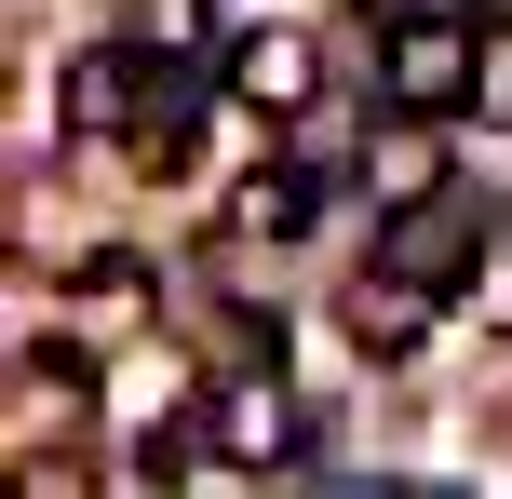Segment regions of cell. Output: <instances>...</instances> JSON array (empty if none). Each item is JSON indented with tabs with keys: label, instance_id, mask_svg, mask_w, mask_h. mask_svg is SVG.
<instances>
[{
	"label": "cell",
	"instance_id": "4",
	"mask_svg": "<svg viewBox=\"0 0 512 499\" xmlns=\"http://www.w3.org/2000/svg\"><path fill=\"white\" fill-rule=\"evenodd\" d=\"M230 95L270 108V122H297V108L324 95V54H310L297 27H256V41H230Z\"/></svg>",
	"mask_w": 512,
	"mask_h": 499
},
{
	"label": "cell",
	"instance_id": "6",
	"mask_svg": "<svg viewBox=\"0 0 512 499\" xmlns=\"http://www.w3.org/2000/svg\"><path fill=\"white\" fill-rule=\"evenodd\" d=\"M432 311H445V297L391 284V270H364V284L337 297V324H351V351H418V338H432Z\"/></svg>",
	"mask_w": 512,
	"mask_h": 499
},
{
	"label": "cell",
	"instance_id": "2",
	"mask_svg": "<svg viewBox=\"0 0 512 499\" xmlns=\"http://www.w3.org/2000/svg\"><path fill=\"white\" fill-rule=\"evenodd\" d=\"M472 257H486V203L432 176V189H391L378 257H364V270H391V284H418V297H459V284H472Z\"/></svg>",
	"mask_w": 512,
	"mask_h": 499
},
{
	"label": "cell",
	"instance_id": "5",
	"mask_svg": "<svg viewBox=\"0 0 512 499\" xmlns=\"http://www.w3.org/2000/svg\"><path fill=\"white\" fill-rule=\"evenodd\" d=\"M149 81H162V54H81L68 68V135H135Z\"/></svg>",
	"mask_w": 512,
	"mask_h": 499
},
{
	"label": "cell",
	"instance_id": "7",
	"mask_svg": "<svg viewBox=\"0 0 512 499\" xmlns=\"http://www.w3.org/2000/svg\"><path fill=\"white\" fill-rule=\"evenodd\" d=\"M310 203H324L310 162H256V176L230 189V230H243V243H283V230H310Z\"/></svg>",
	"mask_w": 512,
	"mask_h": 499
},
{
	"label": "cell",
	"instance_id": "1",
	"mask_svg": "<svg viewBox=\"0 0 512 499\" xmlns=\"http://www.w3.org/2000/svg\"><path fill=\"white\" fill-rule=\"evenodd\" d=\"M472 68H486V27L459 0H405L378 27V108L391 122H472Z\"/></svg>",
	"mask_w": 512,
	"mask_h": 499
},
{
	"label": "cell",
	"instance_id": "3",
	"mask_svg": "<svg viewBox=\"0 0 512 499\" xmlns=\"http://www.w3.org/2000/svg\"><path fill=\"white\" fill-rule=\"evenodd\" d=\"M203 405H216V446H230V473H283V459H310V405L283 392L270 365H230Z\"/></svg>",
	"mask_w": 512,
	"mask_h": 499
},
{
	"label": "cell",
	"instance_id": "9",
	"mask_svg": "<svg viewBox=\"0 0 512 499\" xmlns=\"http://www.w3.org/2000/svg\"><path fill=\"white\" fill-rule=\"evenodd\" d=\"M472 122L512 135V27H486V68H472Z\"/></svg>",
	"mask_w": 512,
	"mask_h": 499
},
{
	"label": "cell",
	"instance_id": "8",
	"mask_svg": "<svg viewBox=\"0 0 512 499\" xmlns=\"http://www.w3.org/2000/svg\"><path fill=\"white\" fill-rule=\"evenodd\" d=\"M81 324H95V338H135V324H149V257H81Z\"/></svg>",
	"mask_w": 512,
	"mask_h": 499
}]
</instances>
